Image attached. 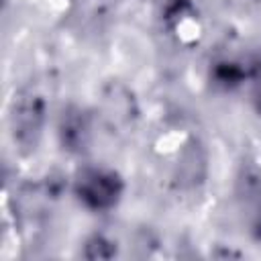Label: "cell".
<instances>
[{
	"instance_id": "1",
	"label": "cell",
	"mask_w": 261,
	"mask_h": 261,
	"mask_svg": "<svg viewBox=\"0 0 261 261\" xmlns=\"http://www.w3.org/2000/svg\"><path fill=\"white\" fill-rule=\"evenodd\" d=\"M122 192V181L114 171L90 167L84 169L75 179V194L80 202H84L92 210H108L112 208Z\"/></svg>"
},
{
	"instance_id": "2",
	"label": "cell",
	"mask_w": 261,
	"mask_h": 261,
	"mask_svg": "<svg viewBox=\"0 0 261 261\" xmlns=\"http://www.w3.org/2000/svg\"><path fill=\"white\" fill-rule=\"evenodd\" d=\"M43 100L37 94H20L12 106V135L22 149H35L43 126Z\"/></svg>"
}]
</instances>
